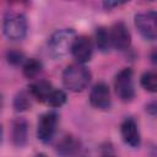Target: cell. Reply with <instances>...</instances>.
I'll list each match as a JSON object with an SVG mask.
<instances>
[{"instance_id": "cell-1", "label": "cell", "mask_w": 157, "mask_h": 157, "mask_svg": "<svg viewBox=\"0 0 157 157\" xmlns=\"http://www.w3.org/2000/svg\"><path fill=\"white\" fill-rule=\"evenodd\" d=\"M92 74L82 64H71L63 72V85L71 92L83 91L91 82Z\"/></svg>"}, {"instance_id": "cell-2", "label": "cell", "mask_w": 157, "mask_h": 157, "mask_svg": "<svg viewBox=\"0 0 157 157\" xmlns=\"http://www.w3.org/2000/svg\"><path fill=\"white\" fill-rule=\"evenodd\" d=\"M76 32L72 28H61L55 31L48 40V50L54 59L64 58L72 47Z\"/></svg>"}, {"instance_id": "cell-3", "label": "cell", "mask_w": 157, "mask_h": 157, "mask_svg": "<svg viewBox=\"0 0 157 157\" xmlns=\"http://www.w3.org/2000/svg\"><path fill=\"white\" fill-rule=\"evenodd\" d=\"M114 90L118 98L123 102H131L135 97L134 72L130 67L121 69L114 78Z\"/></svg>"}, {"instance_id": "cell-4", "label": "cell", "mask_w": 157, "mask_h": 157, "mask_svg": "<svg viewBox=\"0 0 157 157\" xmlns=\"http://www.w3.org/2000/svg\"><path fill=\"white\" fill-rule=\"evenodd\" d=\"M2 29L5 36L11 40H21L26 37L28 23L22 13H10L5 17Z\"/></svg>"}, {"instance_id": "cell-5", "label": "cell", "mask_w": 157, "mask_h": 157, "mask_svg": "<svg viewBox=\"0 0 157 157\" xmlns=\"http://www.w3.org/2000/svg\"><path fill=\"white\" fill-rule=\"evenodd\" d=\"M135 27L139 33L147 40H155L157 37V13L156 11H147L136 13L134 17Z\"/></svg>"}, {"instance_id": "cell-6", "label": "cell", "mask_w": 157, "mask_h": 157, "mask_svg": "<svg viewBox=\"0 0 157 157\" xmlns=\"http://www.w3.org/2000/svg\"><path fill=\"white\" fill-rule=\"evenodd\" d=\"M59 115L54 110H49L43 113L37 124V137L43 144H48L52 141V139L55 135L56 125H58Z\"/></svg>"}, {"instance_id": "cell-7", "label": "cell", "mask_w": 157, "mask_h": 157, "mask_svg": "<svg viewBox=\"0 0 157 157\" xmlns=\"http://www.w3.org/2000/svg\"><path fill=\"white\" fill-rule=\"evenodd\" d=\"M109 38H110V44L114 49L117 50H126L130 44H131V34L126 25L121 21L115 22L109 29Z\"/></svg>"}, {"instance_id": "cell-8", "label": "cell", "mask_w": 157, "mask_h": 157, "mask_svg": "<svg viewBox=\"0 0 157 157\" xmlns=\"http://www.w3.org/2000/svg\"><path fill=\"white\" fill-rule=\"evenodd\" d=\"M70 53L77 64H86L91 60L93 55V43L92 39L87 36H76Z\"/></svg>"}, {"instance_id": "cell-9", "label": "cell", "mask_w": 157, "mask_h": 157, "mask_svg": "<svg viewBox=\"0 0 157 157\" xmlns=\"http://www.w3.org/2000/svg\"><path fill=\"white\" fill-rule=\"evenodd\" d=\"M90 103L93 108L99 110H107L112 105L110 90L107 83L98 82L96 83L90 92Z\"/></svg>"}, {"instance_id": "cell-10", "label": "cell", "mask_w": 157, "mask_h": 157, "mask_svg": "<svg viewBox=\"0 0 157 157\" xmlns=\"http://www.w3.org/2000/svg\"><path fill=\"white\" fill-rule=\"evenodd\" d=\"M120 134L124 142L131 147H139L141 144V136L136 121L132 118H126L120 125Z\"/></svg>"}, {"instance_id": "cell-11", "label": "cell", "mask_w": 157, "mask_h": 157, "mask_svg": "<svg viewBox=\"0 0 157 157\" xmlns=\"http://www.w3.org/2000/svg\"><path fill=\"white\" fill-rule=\"evenodd\" d=\"M55 151L60 157L75 156L80 151V141L75 139L72 135H65L58 141Z\"/></svg>"}, {"instance_id": "cell-12", "label": "cell", "mask_w": 157, "mask_h": 157, "mask_svg": "<svg viewBox=\"0 0 157 157\" xmlns=\"http://www.w3.org/2000/svg\"><path fill=\"white\" fill-rule=\"evenodd\" d=\"M28 140V121L25 118H16L12 123V142L17 147H22Z\"/></svg>"}, {"instance_id": "cell-13", "label": "cell", "mask_w": 157, "mask_h": 157, "mask_svg": "<svg viewBox=\"0 0 157 157\" xmlns=\"http://www.w3.org/2000/svg\"><path fill=\"white\" fill-rule=\"evenodd\" d=\"M54 88L55 87L49 81L39 80V81H36L28 86V93L31 94V97L36 98L38 102L45 103L48 96L52 93V91Z\"/></svg>"}, {"instance_id": "cell-14", "label": "cell", "mask_w": 157, "mask_h": 157, "mask_svg": "<svg viewBox=\"0 0 157 157\" xmlns=\"http://www.w3.org/2000/svg\"><path fill=\"white\" fill-rule=\"evenodd\" d=\"M42 69H43L42 63L34 58L26 59L22 65V72L27 78H36L42 72Z\"/></svg>"}, {"instance_id": "cell-15", "label": "cell", "mask_w": 157, "mask_h": 157, "mask_svg": "<svg viewBox=\"0 0 157 157\" xmlns=\"http://www.w3.org/2000/svg\"><path fill=\"white\" fill-rule=\"evenodd\" d=\"M96 44L97 48L103 52L107 53L110 50L112 44H110V38H109V32L105 27H98L96 31Z\"/></svg>"}, {"instance_id": "cell-16", "label": "cell", "mask_w": 157, "mask_h": 157, "mask_svg": "<svg viewBox=\"0 0 157 157\" xmlns=\"http://www.w3.org/2000/svg\"><path fill=\"white\" fill-rule=\"evenodd\" d=\"M31 94L26 91L18 92L13 98V108L16 112H25L31 108Z\"/></svg>"}, {"instance_id": "cell-17", "label": "cell", "mask_w": 157, "mask_h": 157, "mask_svg": "<svg viewBox=\"0 0 157 157\" xmlns=\"http://www.w3.org/2000/svg\"><path fill=\"white\" fill-rule=\"evenodd\" d=\"M65 102H66V93L64 91H61V90L54 88L52 91V93L48 96V98H47L44 104H47V105H49L52 108H59Z\"/></svg>"}, {"instance_id": "cell-18", "label": "cell", "mask_w": 157, "mask_h": 157, "mask_svg": "<svg viewBox=\"0 0 157 157\" xmlns=\"http://www.w3.org/2000/svg\"><path fill=\"white\" fill-rule=\"evenodd\" d=\"M141 86L148 91V92H152L155 93L157 91V75L155 71H146L142 74L141 76Z\"/></svg>"}, {"instance_id": "cell-19", "label": "cell", "mask_w": 157, "mask_h": 157, "mask_svg": "<svg viewBox=\"0 0 157 157\" xmlns=\"http://www.w3.org/2000/svg\"><path fill=\"white\" fill-rule=\"evenodd\" d=\"M6 59L11 65H20V64H22L25 61V55L20 50L11 49V50H9L6 53Z\"/></svg>"}, {"instance_id": "cell-20", "label": "cell", "mask_w": 157, "mask_h": 157, "mask_svg": "<svg viewBox=\"0 0 157 157\" xmlns=\"http://www.w3.org/2000/svg\"><path fill=\"white\" fill-rule=\"evenodd\" d=\"M123 4H125V1H104L103 6L109 10L112 7H115V6H119V5H123Z\"/></svg>"}, {"instance_id": "cell-21", "label": "cell", "mask_w": 157, "mask_h": 157, "mask_svg": "<svg viewBox=\"0 0 157 157\" xmlns=\"http://www.w3.org/2000/svg\"><path fill=\"white\" fill-rule=\"evenodd\" d=\"M147 110L152 114V115H155L156 114V112H157V108H156V102H152V103H150L148 105H147Z\"/></svg>"}, {"instance_id": "cell-22", "label": "cell", "mask_w": 157, "mask_h": 157, "mask_svg": "<svg viewBox=\"0 0 157 157\" xmlns=\"http://www.w3.org/2000/svg\"><path fill=\"white\" fill-rule=\"evenodd\" d=\"M34 157H48L45 153H38V155H36Z\"/></svg>"}, {"instance_id": "cell-23", "label": "cell", "mask_w": 157, "mask_h": 157, "mask_svg": "<svg viewBox=\"0 0 157 157\" xmlns=\"http://www.w3.org/2000/svg\"><path fill=\"white\" fill-rule=\"evenodd\" d=\"M1 140H2V126L0 124V142H1Z\"/></svg>"}, {"instance_id": "cell-24", "label": "cell", "mask_w": 157, "mask_h": 157, "mask_svg": "<svg viewBox=\"0 0 157 157\" xmlns=\"http://www.w3.org/2000/svg\"><path fill=\"white\" fill-rule=\"evenodd\" d=\"M103 157H115V156H112V155H107V156H103Z\"/></svg>"}]
</instances>
